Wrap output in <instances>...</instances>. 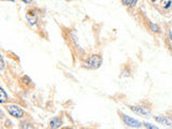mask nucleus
<instances>
[{"label": "nucleus", "mask_w": 172, "mask_h": 129, "mask_svg": "<svg viewBox=\"0 0 172 129\" xmlns=\"http://www.w3.org/2000/svg\"><path fill=\"white\" fill-rule=\"evenodd\" d=\"M169 38H170V40L172 41V30L169 31Z\"/></svg>", "instance_id": "obj_14"}, {"label": "nucleus", "mask_w": 172, "mask_h": 129, "mask_svg": "<svg viewBox=\"0 0 172 129\" xmlns=\"http://www.w3.org/2000/svg\"><path fill=\"white\" fill-rule=\"evenodd\" d=\"M2 1H5V0H2ZM10 1H12V2H14V0H10Z\"/></svg>", "instance_id": "obj_17"}, {"label": "nucleus", "mask_w": 172, "mask_h": 129, "mask_svg": "<svg viewBox=\"0 0 172 129\" xmlns=\"http://www.w3.org/2000/svg\"><path fill=\"white\" fill-rule=\"evenodd\" d=\"M102 65V57L98 54L90 55L86 61L83 63V68L88 69V70H96V69L100 68Z\"/></svg>", "instance_id": "obj_1"}, {"label": "nucleus", "mask_w": 172, "mask_h": 129, "mask_svg": "<svg viewBox=\"0 0 172 129\" xmlns=\"http://www.w3.org/2000/svg\"><path fill=\"white\" fill-rule=\"evenodd\" d=\"M118 115H120V118L122 120V122L128 127H131V128H140V127H142V125H143V123H141L140 121L130 117V116H128V115L124 114V113L122 112H118Z\"/></svg>", "instance_id": "obj_3"}, {"label": "nucleus", "mask_w": 172, "mask_h": 129, "mask_svg": "<svg viewBox=\"0 0 172 129\" xmlns=\"http://www.w3.org/2000/svg\"><path fill=\"white\" fill-rule=\"evenodd\" d=\"M65 1H67V2H70V1H72V0H65Z\"/></svg>", "instance_id": "obj_15"}, {"label": "nucleus", "mask_w": 172, "mask_h": 129, "mask_svg": "<svg viewBox=\"0 0 172 129\" xmlns=\"http://www.w3.org/2000/svg\"><path fill=\"white\" fill-rule=\"evenodd\" d=\"M143 126L145 127V128H149V129H157V128H158L157 126L150 124V123H143Z\"/></svg>", "instance_id": "obj_11"}, {"label": "nucleus", "mask_w": 172, "mask_h": 129, "mask_svg": "<svg viewBox=\"0 0 172 129\" xmlns=\"http://www.w3.org/2000/svg\"><path fill=\"white\" fill-rule=\"evenodd\" d=\"M5 59H3V57L1 56V68H0V69H1V71L5 69Z\"/></svg>", "instance_id": "obj_12"}, {"label": "nucleus", "mask_w": 172, "mask_h": 129, "mask_svg": "<svg viewBox=\"0 0 172 129\" xmlns=\"http://www.w3.org/2000/svg\"><path fill=\"white\" fill-rule=\"evenodd\" d=\"M22 1H23L24 3H26V5H28V3H30L31 1H32V0H22Z\"/></svg>", "instance_id": "obj_13"}, {"label": "nucleus", "mask_w": 172, "mask_h": 129, "mask_svg": "<svg viewBox=\"0 0 172 129\" xmlns=\"http://www.w3.org/2000/svg\"><path fill=\"white\" fill-rule=\"evenodd\" d=\"M154 120H155L158 124L165 125V126H168V127H172V117H170V116L157 115V116H154Z\"/></svg>", "instance_id": "obj_5"}, {"label": "nucleus", "mask_w": 172, "mask_h": 129, "mask_svg": "<svg viewBox=\"0 0 172 129\" xmlns=\"http://www.w3.org/2000/svg\"><path fill=\"white\" fill-rule=\"evenodd\" d=\"M8 100H9V96L7 95L5 89L1 87V88H0V103H2L3 104V103L7 102Z\"/></svg>", "instance_id": "obj_8"}, {"label": "nucleus", "mask_w": 172, "mask_h": 129, "mask_svg": "<svg viewBox=\"0 0 172 129\" xmlns=\"http://www.w3.org/2000/svg\"><path fill=\"white\" fill-rule=\"evenodd\" d=\"M156 1H157V0H152V2H156Z\"/></svg>", "instance_id": "obj_16"}, {"label": "nucleus", "mask_w": 172, "mask_h": 129, "mask_svg": "<svg viewBox=\"0 0 172 129\" xmlns=\"http://www.w3.org/2000/svg\"><path fill=\"white\" fill-rule=\"evenodd\" d=\"M26 19L31 26H35V23H37V21H38V16H37V14H35V12H33V14H31V10L28 11V13H27V15H26Z\"/></svg>", "instance_id": "obj_6"}, {"label": "nucleus", "mask_w": 172, "mask_h": 129, "mask_svg": "<svg viewBox=\"0 0 172 129\" xmlns=\"http://www.w3.org/2000/svg\"><path fill=\"white\" fill-rule=\"evenodd\" d=\"M138 1H139V0H122V3L125 5V7L133 8V7H136Z\"/></svg>", "instance_id": "obj_9"}, {"label": "nucleus", "mask_w": 172, "mask_h": 129, "mask_svg": "<svg viewBox=\"0 0 172 129\" xmlns=\"http://www.w3.org/2000/svg\"><path fill=\"white\" fill-rule=\"evenodd\" d=\"M61 124H62V122H61L60 117H58V116L53 117L52 120L49 122V126H50L51 128H59V127L61 126Z\"/></svg>", "instance_id": "obj_7"}, {"label": "nucleus", "mask_w": 172, "mask_h": 129, "mask_svg": "<svg viewBox=\"0 0 172 129\" xmlns=\"http://www.w3.org/2000/svg\"><path fill=\"white\" fill-rule=\"evenodd\" d=\"M129 109L133 113L144 116V117H149L151 115V109L145 106H129Z\"/></svg>", "instance_id": "obj_4"}, {"label": "nucleus", "mask_w": 172, "mask_h": 129, "mask_svg": "<svg viewBox=\"0 0 172 129\" xmlns=\"http://www.w3.org/2000/svg\"><path fill=\"white\" fill-rule=\"evenodd\" d=\"M5 111L11 115L12 117L17 118V120L23 118L24 115H25V111L19 106H16V104H7V106L5 107Z\"/></svg>", "instance_id": "obj_2"}, {"label": "nucleus", "mask_w": 172, "mask_h": 129, "mask_svg": "<svg viewBox=\"0 0 172 129\" xmlns=\"http://www.w3.org/2000/svg\"><path fill=\"white\" fill-rule=\"evenodd\" d=\"M151 30L153 31V32H160V28H159V26L157 25V24H154V23H151Z\"/></svg>", "instance_id": "obj_10"}]
</instances>
